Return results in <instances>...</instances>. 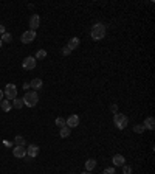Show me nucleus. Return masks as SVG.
<instances>
[{
  "label": "nucleus",
  "mask_w": 155,
  "mask_h": 174,
  "mask_svg": "<svg viewBox=\"0 0 155 174\" xmlns=\"http://www.w3.org/2000/svg\"><path fill=\"white\" fill-rule=\"evenodd\" d=\"M106 36V25L104 23H95L92 28V39L93 41H101Z\"/></svg>",
  "instance_id": "f257e3e1"
},
{
  "label": "nucleus",
  "mask_w": 155,
  "mask_h": 174,
  "mask_svg": "<svg viewBox=\"0 0 155 174\" xmlns=\"http://www.w3.org/2000/svg\"><path fill=\"white\" fill-rule=\"evenodd\" d=\"M22 100H23V104H25V106H28V107H34V106L38 104V101H39V95L36 93V92H27L25 96H23Z\"/></svg>",
  "instance_id": "f03ea898"
},
{
  "label": "nucleus",
  "mask_w": 155,
  "mask_h": 174,
  "mask_svg": "<svg viewBox=\"0 0 155 174\" xmlns=\"http://www.w3.org/2000/svg\"><path fill=\"white\" fill-rule=\"evenodd\" d=\"M113 123L116 125L118 129H124V128L127 126L129 120H127V117L122 115V114H115V117H113Z\"/></svg>",
  "instance_id": "7ed1b4c3"
},
{
  "label": "nucleus",
  "mask_w": 155,
  "mask_h": 174,
  "mask_svg": "<svg viewBox=\"0 0 155 174\" xmlns=\"http://www.w3.org/2000/svg\"><path fill=\"white\" fill-rule=\"evenodd\" d=\"M5 95L8 96V100L17 98V87L14 86V84H6V87H5Z\"/></svg>",
  "instance_id": "20e7f679"
},
{
  "label": "nucleus",
  "mask_w": 155,
  "mask_h": 174,
  "mask_svg": "<svg viewBox=\"0 0 155 174\" xmlns=\"http://www.w3.org/2000/svg\"><path fill=\"white\" fill-rule=\"evenodd\" d=\"M34 39H36V31H31V30L25 31V33L22 34V38H20L22 44H30V42H33Z\"/></svg>",
  "instance_id": "39448f33"
},
{
  "label": "nucleus",
  "mask_w": 155,
  "mask_h": 174,
  "mask_svg": "<svg viewBox=\"0 0 155 174\" xmlns=\"http://www.w3.org/2000/svg\"><path fill=\"white\" fill-rule=\"evenodd\" d=\"M22 67H23L25 70H33V69L36 67V59H34L33 56L25 58V59H23V62H22Z\"/></svg>",
  "instance_id": "423d86ee"
},
{
  "label": "nucleus",
  "mask_w": 155,
  "mask_h": 174,
  "mask_svg": "<svg viewBox=\"0 0 155 174\" xmlns=\"http://www.w3.org/2000/svg\"><path fill=\"white\" fill-rule=\"evenodd\" d=\"M12 156L17 157V159H23V157L27 156V149H25V146H16V148L12 149Z\"/></svg>",
  "instance_id": "0eeeda50"
},
{
  "label": "nucleus",
  "mask_w": 155,
  "mask_h": 174,
  "mask_svg": "<svg viewBox=\"0 0 155 174\" xmlns=\"http://www.w3.org/2000/svg\"><path fill=\"white\" fill-rule=\"evenodd\" d=\"M78 125H79V117H78V115H70V117L65 120V126H68L70 129H72V128H76Z\"/></svg>",
  "instance_id": "6e6552de"
},
{
  "label": "nucleus",
  "mask_w": 155,
  "mask_h": 174,
  "mask_svg": "<svg viewBox=\"0 0 155 174\" xmlns=\"http://www.w3.org/2000/svg\"><path fill=\"white\" fill-rule=\"evenodd\" d=\"M39 23H40V17H39L38 14H33L31 19H30V28H31V31H36V30H38Z\"/></svg>",
  "instance_id": "1a4fd4ad"
},
{
  "label": "nucleus",
  "mask_w": 155,
  "mask_h": 174,
  "mask_svg": "<svg viewBox=\"0 0 155 174\" xmlns=\"http://www.w3.org/2000/svg\"><path fill=\"white\" fill-rule=\"evenodd\" d=\"M38 154H39V146L38 145H30L28 149H27V156L31 157V159H34V157H38Z\"/></svg>",
  "instance_id": "9d476101"
},
{
  "label": "nucleus",
  "mask_w": 155,
  "mask_h": 174,
  "mask_svg": "<svg viewBox=\"0 0 155 174\" xmlns=\"http://www.w3.org/2000/svg\"><path fill=\"white\" fill-rule=\"evenodd\" d=\"M112 162H113L115 166H122V165L126 163V159H124V156H121V154H115L113 159H112Z\"/></svg>",
  "instance_id": "9b49d317"
},
{
  "label": "nucleus",
  "mask_w": 155,
  "mask_h": 174,
  "mask_svg": "<svg viewBox=\"0 0 155 174\" xmlns=\"http://www.w3.org/2000/svg\"><path fill=\"white\" fill-rule=\"evenodd\" d=\"M0 107H2L3 112H9V110L12 109V104L9 103V100H2V101H0Z\"/></svg>",
  "instance_id": "f8f14e48"
},
{
  "label": "nucleus",
  "mask_w": 155,
  "mask_h": 174,
  "mask_svg": "<svg viewBox=\"0 0 155 174\" xmlns=\"http://www.w3.org/2000/svg\"><path fill=\"white\" fill-rule=\"evenodd\" d=\"M42 86H43V83H42V79H40V78H34V79L30 83V87H33V89H34V92L39 90V89H42Z\"/></svg>",
  "instance_id": "ddd939ff"
},
{
  "label": "nucleus",
  "mask_w": 155,
  "mask_h": 174,
  "mask_svg": "<svg viewBox=\"0 0 155 174\" xmlns=\"http://www.w3.org/2000/svg\"><path fill=\"white\" fill-rule=\"evenodd\" d=\"M79 44H81V41H79V38H72V39H70V42H68V45H67V47H68L70 50H76L78 47H79Z\"/></svg>",
  "instance_id": "4468645a"
},
{
  "label": "nucleus",
  "mask_w": 155,
  "mask_h": 174,
  "mask_svg": "<svg viewBox=\"0 0 155 174\" xmlns=\"http://www.w3.org/2000/svg\"><path fill=\"white\" fill-rule=\"evenodd\" d=\"M143 126H144V128H148V129H151V130L154 129V128H155V120H154V117H148Z\"/></svg>",
  "instance_id": "2eb2a0df"
},
{
  "label": "nucleus",
  "mask_w": 155,
  "mask_h": 174,
  "mask_svg": "<svg viewBox=\"0 0 155 174\" xmlns=\"http://www.w3.org/2000/svg\"><path fill=\"white\" fill-rule=\"evenodd\" d=\"M93 168H96V160H95V159H88V160L85 162V170H87V171H92Z\"/></svg>",
  "instance_id": "dca6fc26"
},
{
  "label": "nucleus",
  "mask_w": 155,
  "mask_h": 174,
  "mask_svg": "<svg viewBox=\"0 0 155 174\" xmlns=\"http://www.w3.org/2000/svg\"><path fill=\"white\" fill-rule=\"evenodd\" d=\"M22 106H25V104H23V100H22V98H14L12 107H14V109H22Z\"/></svg>",
  "instance_id": "f3484780"
},
{
  "label": "nucleus",
  "mask_w": 155,
  "mask_h": 174,
  "mask_svg": "<svg viewBox=\"0 0 155 174\" xmlns=\"http://www.w3.org/2000/svg\"><path fill=\"white\" fill-rule=\"evenodd\" d=\"M14 143H16V146H25V138L22 137V135H17L16 138H14Z\"/></svg>",
  "instance_id": "a211bd4d"
},
{
  "label": "nucleus",
  "mask_w": 155,
  "mask_h": 174,
  "mask_svg": "<svg viewBox=\"0 0 155 174\" xmlns=\"http://www.w3.org/2000/svg\"><path fill=\"white\" fill-rule=\"evenodd\" d=\"M68 135H70V128H68V126L61 128V137H62V138H67Z\"/></svg>",
  "instance_id": "6ab92c4d"
},
{
  "label": "nucleus",
  "mask_w": 155,
  "mask_h": 174,
  "mask_svg": "<svg viewBox=\"0 0 155 174\" xmlns=\"http://www.w3.org/2000/svg\"><path fill=\"white\" fill-rule=\"evenodd\" d=\"M0 41H2V42H11V41H12V36H11L9 33H3L2 38H0Z\"/></svg>",
  "instance_id": "aec40b11"
},
{
  "label": "nucleus",
  "mask_w": 155,
  "mask_h": 174,
  "mask_svg": "<svg viewBox=\"0 0 155 174\" xmlns=\"http://www.w3.org/2000/svg\"><path fill=\"white\" fill-rule=\"evenodd\" d=\"M47 56V50H39L38 53H36V58L34 59H43Z\"/></svg>",
  "instance_id": "412c9836"
},
{
  "label": "nucleus",
  "mask_w": 155,
  "mask_h": 174,
  "mask_svg": "<svg viewBox=\"0 0 155 174\" xmlns=\"http://www.w3.org/2000/svg\"><path fill=\"white\" fill-rule=\"evenodd\" d=\"M56 125H58V128H64L65 126V120L62 117H58L56 118Z\"/></svg>",
  "instance_id": "4be33fe9"
},
{
  "label": "nucleus",
  "mask_w": 155,
  "mask_h": 174,
  "mask_svg": "<svg viewBox=\"0 0 155 174\" xmlns=\"http://www.w3.org/2000/svg\"><path fill=\"white\" fill-rule=\"evenodd\" d=\"M144 129H146V128H144L143 125H137V126L133 128V130H135L137 134H141V132H144Z\"/></svg>",
  "instance_id": "5701e85b"
},
{
  "label": "nucleus",
  "mask_w": 155,
  "mask_h": 174,
  "mask_svg": "<svg viewBox=\"0 0 155 174\" xmlns=\"http://www.w3.org/2000/svg\"><path fill=\"white\" fill-rule=\"evenodd\" d=\"M122 174H132V168L129 165H122Z\"/></svg>",
  "instance_id": "b1692460"
},
{
  "label": "nucleus",
  "mask_w": 155,
  "mask_h": 174,
  "mask_svg": "<svg viewBox=\"0 0 155 174\" xmlns=\"http://www.w3.org/2000/svg\"><path fill=\"white\" fill-rule=\"evenodd\" d=\"M70 53H72V50H70L68 47H64V48H62V54H65V56H68Z\"/></svg>",
  "instance_id": "393cba45"
},
{
  "label": "nucleus",
  "mask_w": 155,
  "mask_h": 174,
  "mask_svg": "<svg viewBox=\"0 0 155 174\" xmlns=\"http://www.w3.org/2000/svg\"><path fill=\"white\" fill-rule=\"evenodd\" d=\"M102 174H115V168H107V170H104Z\"/></svg>",
  "instance_id": "a878e982"
},
{
  "label": "nucleus",
  "mask_w": 155,
  "mask_h": 174,
  "mask_svg": "<svg viewBox=\"0 0 155 174\" xmlns=\"http://www.w3.org/2000/svg\"><path fill=\"white\" fill-rule=\"evenodd\" d=\"M110 110L115 112V114H118V106H116V104H112V106H110Z\"/></svg>",
  "instance_id": "bb28decb"
},
{
  "label": "nucleus",
  "mask_w": 155,
  "mask_h": 174,
  "mask_svg": "<svg viewBox=\"0 0 155 174\" xmlns=\"http://www.w3.org/2000/svg\"><path fill=\"white\" fill-rule=\"evenodd\" d=\"M3 33H6L5 31V25H0V34H3Z\"/></svg>",
  "instance_id": "cd10ccee"
},
{
  "label": "nucleus",
  "mask_w": 155,
  "mask_h": 174,
  "mask_svg": "<svg viewBox=\"0 0 155 174\" xmlns=\"http://www.w3.org/2000/svg\"><path fill=\"white\" fill-rule=\"evenodd\" d=\"M2 100H3V92L0 90V101H2Z\"/></svg>",
  "instance_id": "c85d7f7f"
},
{
  "label": "nucleus",
  "mask_w": 155,
  "mask_h": 174,
  "mask_svg": "<svg viewBox=\"0 0 155 174\" xmlns=\"http://www.w3.org/2000/svg\"><path fill=\"white\" fill-rule=\"evenodd\" d=\"M82 174H92V173H90V171H85V173H82Z\"/></svg>",
  "instance_id": "c756f323"
},
{
  "label": "nucleus",
  "mask_w": 155,
  "mask_h": 174,
  "mask_svg": "<svg viewBox=\"0 0 155 174\" xmlns=\"http://www.w3.org/2000/svg\"><path fill=\"white\" fill-rule=\"evenodd\" d=\"M2 44H3V42H2V41H0V47H2Z\"/></svg>",
  "instance_id": "7c9ffc66"
}]
</instances>
